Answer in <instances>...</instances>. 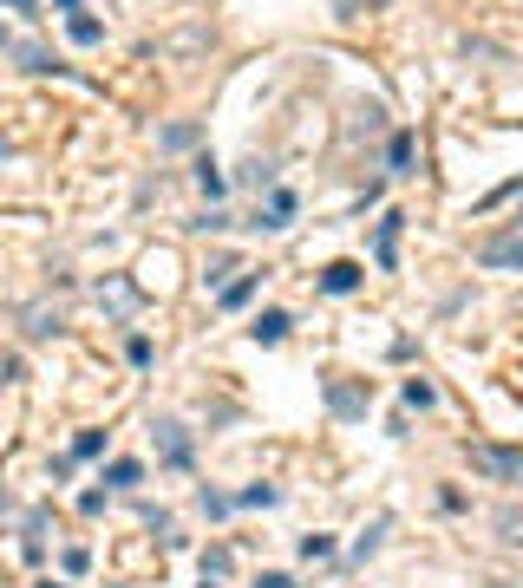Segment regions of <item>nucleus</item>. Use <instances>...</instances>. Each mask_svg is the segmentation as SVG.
Here are the masks:
<instances>
[{
    "mask_svg": "<svg viewBox=\"0 0 523 588\" xmlns=\"http://www.w3.org/2000/svg\"><path fill=\"white\" fill-rule=\"evenodd\" d=\"M229 563H236L229 549H203V575H229Z\"/></svg>",
    "mask_w": 523,
    "mask_h": 588,
    "instance_id": "obj_23",
    "label": "nucleus"
},
{
    "mask_svg": "<svg viewBox=\"0 0 523 588\" xmlns=\"http://www.w3.org/2000/svg\"><path fill=\"white\" fill-rule=\"evenodd\" d=\"M137 478H145V464H137V458H112V464H105V484H118V490H131Z\"/></svg>",
    "mask_w": 523,
    "mask_h": 588,
    "instance_id": "obj_10",
    "label": "nucleus"
},
{
    "mask_svg": "<svg viewBox=\"0 0 523 588\" xmlns=\"http://www.w3.org/2000/svg\"><path fill=\"white\" fill-rule=\"evenodd\" d=\"M288 216H294V190H268V210L256 216V229H288Z\"/></svg>",
    "mask_w": 523,
    "mask_h": 588,
    "instance_id": "obj_8",
    "label": "nucleus"
},
{
    "mask_svg": "<svg viewBox=\"0 0 523 588\" xmlns=\"http://www.w3.org/2000/svg\"><path fill=\"white\" fill-rule=\"evenodd\" d=\"M7 7H14V14H33V7H40V0H7Z\"/></svg>",
    "mask_w": 523,
    "mask_h": 588,
    "instance_id": "obj_27",
    "label": "nucleus"
},
{
    "mask_svg": "<svg viewBox=\"0 0 523 588\" xmlns=\"http://www.w3.org/2000/svg\"><path fill=\"white\" fill-rule=\"evenodd\" d=\"M256 588H294V575H282V569H268V575H262Z\"/></svg>",
    "mask_w": 523,
    "mask_h": 588,
    "instance_id": "obj_26",
    "label": "nucleus"
},
{
    "mask_svg": "<svg viewBox=\"0 0 523 588\" xmlns=\"http://www.w3.org/2000/svg\"><path fill=\"white\" fill-rule=\"evenodd\" d=\"M360 282H367L360 262H327V268H321V288H327V294H353Z\"/></svg>",
    "mask_w": 523,
    "mask_h": 588,
    "instance_id": "obj_5",
    "label": "nucleus"
},
{
    "mask_svg": "<svg viewBox=\"0 0 523 588\" xmlns=\"http://www.w3.org/2000/svg\"><path fill=\"white\" fill-rule=\"evenodd\" d=\"M327 406H334V412H367V399H360V392H353V386H341V379H327Z\"/></svg>",
    "mask_w": 523,
    "mask_h": 588,
    "instance_id": "obj_9",
    "label": "nucleus"
},
{
    "mask_svg": "<svg viewBox=\"0 0 523 588\" xmlns=\"http://www.w3.org/2000/svg\"><path fill=\"white\" fill-rule=\"evenodd\" d=\"M387 523H393V517H379V523L367 529V537H360V543H353V563H367V555L379 549V537H387Z\"/></svg>",
    "mask_w": 523,
    "mask_h": 588,
    "instance_id": "obj_18",
    "label": "nucleus"
},
{
    "mask_svg": "<svg viewBox=\"0 0 523 588\" xmlns=\"http://www.w3.org/2000/svg\"><path fill=\"white\" fill-rule=\"evenodd\" d=\"M125 359H131V367H151V341H145V333H131V341H125Z\"/></svg>",
    "mask_w": 523,
    "mask_h": 588,
    "instance_id": "obj_21",
    "label": "nucleus"
},
{
    "mask_svg": "<svg viewBox=\"0 0 523 588\" xmlns=\"http://www.w3.org/2000/svg\"><path fill=\"white\" fill-rule=\"evenodd\" d=\"M256 294V275H236V282L223 288V307H242V301H249Z\"/></svg>",
    "mask_w": 523,
    "mask_h": 588,
    "instance_id": "obj_19",
    "label": "nucleus"
},
{
    "mask_svg": "<svg viewBox=\"0 0 523 588\" xmlns=\"http://www.w3.org/2000/svg\"><path fill=\"white\" fill-rule=\"evenodd\" d=\"M517 392H523V367H517Z\"/></svg>",
    "mask_w": 523,
    "mask_h": 588,
    "instance_id": "obj_30",
    "label": "nucleus"
},
{
    "mask_svg": "<svg viewBox=\"0 0 523 588\" xmlns=\"http://www.w3.org/2000/svg\"><path fill=\"white\" fill-rule=\"evenodd\" d=\"M14 60H20L26 72H52V52H46V46H33V40H26V46H14Z\"/></svg>",
    "mask_w": 523,
    "mask_h": 588,
    "instance_id": "obj_14",
    "label": "nucleus"
},
{
    "mask_svg": "<svg viewBox=\"0 0 523 588\" xmlns=\"http://www.w3.org/2000/svg\"><path fill=\"white\" fill-rule=\"evenodd\" d=\"M40 588H66V582H40Z\"/></svg>",
    "mask_w": 523,
    "mask_h": 588,
    "instance_id": "obj_29",
    "label": "nucleus"
},
{
    "mask_svg": "<svg viewBox=\"0 0 523 588\" xmlns=\"http://www.w3.org/2000/svg\"><path fill=\"white\" fill-rule=\"evenodd\" d=\"M399 229H406V216H399V210H387V216H379V242H373L379 268H393V262H399Z\"/></svg>",
    "mask_w": 523,
    "mask_h": 588,
    "instance_id": "obj_4",
    "label": "nucleus"
},
{
    "mask_svg": "<svg viewBox=\"0 0 523 588\" xmlns=\"http://www.w3.org/2000/svg\"><path fill=\"white\" fill-rule=\"evenodd\" d=\"M498 537H504L510 549H523V510H517V503H504V510H498Z\"/></svg>",
    "mask_w": 523,
    "mask_h": 588,
    "instance_id": "obj_12",
    "label": "nucleus"
},
{
    "mask_svg": "<svg viewBox=\"0 0 523 588\" xmlns=\"http://www.w3.org/2000/svg\"><path fill=\"white\" fill-rule=\"evenodd\" d=\"M373 7H387V0H373Z\"/></svg>",
    "mask_w": 523,
    "mask_h": 588,
    "instance_id": "obj_32",
    "label": "nucleus"
},
{
    "mask_svg": "<svg viewBox=\"0 0 523 588\" xmlns=\"http://www.w3.org/2000/svg\"><path fill=\"white\" fill-rule=\"evenodd\" d=\"M478 262H490V268H523V236H490V242L478 248Z\"/></svg>",
    "mask_w": 523,
    "mask_h": 588,
    "instance_id": "obj_3",
    "label": "nucleus"
},
{
    "mask_svg": "<svg viewBox=\"0 0 523 588\" xmlns=\"http://www.w3.org/2000/svg\"><path fill=\"white\" fill-rule=\"evenodd\" d=\"M517 236H523V216H517Z\"/></svg>",
    "mask_w": 523,
    "mask_h": 588,
    "instance_id": "obj_31",
    "label": "nucleus"
},
{
    "mask_svg": "<svg viewBox=\"0 0 523 588\" xmlns=\"http://www.w3.org/2000/svg\"><path fill=\"white\" fill-rule=\"evenodd\" d=\"M236 503H242V510H268V503H282V490H275V484H249Z\"/></svg>",
    "mask_w": 523,
    "mask_h": 588,
    "instance_id": "obj_15",
    "label": "nucleus"
},
{
    "mask_svg": "<svg viewBox=\"0 0 523 588\" xmlns=\"http://www.w3.org/2000/svg\"><path fill=\"white\" fill-rule=\"evenodd\" d=\"M412 163H419V137H412V131H393V145H387V171H393V177H412Z\"/></svg>",
    "mask_w": 523,
    "mask_h": 588,
    "instance_id": "obj_7",
    "label": "nucleus"
},
{
    "mask_svg": "<svg viewBox=\"0 0 523 588\" xmlns=\"http://www.w3.org/2000/svg\"><path fill=\"white\" fill-rule=\"evenodd\" d=\"M66 33H72V46H98V40H105V26H98L92 14H72V26H66Z\"/></svg>",
    "mask_w": 523,
    "mask_h": 588,
    "instance_id": "obj_13",
    "label": "nucleus"
},
{
    "mask_svg": "<svg viewBox=\"0 0 523 588\" xmlns=\"http://www.w3.org/2000/svg\"><path fill=\"white\" fill-rule=\"evenodd\" d=\"M52 7H66V14H79V0H52Z\"/></svg>",
    "mask_w": 523,
    "mask_h": 588,
    "instance_id": "obj_28",
    "label": "nucleus"
},
{
    "mask_svg": "<svg viewBox=\"0 0 523 588\" xmlns=\"http://www.w3.org/2000/svg\"><path fill=\"white\" fill-rule=\"evenodd\" d=\"M288 327H294V321L282 314V307H262L249 333H256V347H282V341H288Z\"/></svg>",
    "mask_w": 523,
    "mask_h": 588,
    "instance_id": "obj_6",
    "label": "nucleus"
},
{
    "mask_svg": "<svg viewBox=\"0 0 523 588\" xmlns=\"http://www.w3.org/2000/svg\"><path fill=\"white\" fill-rule=\"evenodd\" d=\"M432 399H438V392H432V379H406V406H419V412H425Z\"/></svg>",
    "mask_w": 523,
    "mask_h": 588,
    "instance_id": "obj_20",
    "label": "nucleus"
},
{
    "mask_svg": "<svg viewBox=\"0 0 523 588\" xmlns=\"http://www.w3.org/2000/svg\"><path fill=\"white\" fill-rule=\"evenodd\" d=\"M46 333H60V314H46V307H33V314H26V341H46Z\"/></svg>",
    "mask_w": 523,
    "mask_h": 588,
    "instance_id": "obj_16",
    "label": "nucleus"
},
{
    "mask_svg": "<svg viewBox=\"0 0 523 588\" xmlns=\"http://www.w3.org/2000/svg\"><path fill=\"white\" fill-rule=\"evenodd\" d=\"M203 588H210V582H203Z\"/></svg>",
    "mask_w": 523,
    "mask_h": 588,
    "instance_id": "obj_33",
    "label": "nucleus"
},
{
    "mask_svg": "<svg viewBox=\"0 0 523 588\" xmlns=\"http://www.w3.org/2000/svg\"><path fill=\"white\" fill-rule=\"evenodd\" d=\"M105 452V432H79V444H72V458H98Z\"/></svg>",
    "mask_w": 523,
    "mask_h": 588,
    "instance_id": "obj_22",
    "label": "nucleus"
},
{
    "mask_svg": "<svg viewBox=\"0 0 523 588\" xmlns=\"http://www.w3.org/2000/svg\"><path fill=\"white\" fill-rule=\"evenodd\" d=\"M197 190L210 196V203H223V190H229V177H223V171H216V163L203 157V163H197Z\"/></svg>",
    "mask_w": 523,
    "mask_h": 588,
    "instance_id": "obj_11",
    "label": "nucleus"
},
{
    "mask_svg": "<svg viewBox=\"0 0 523 588\" xmlns=\"http://www.w3.org/2000/svg\"><path fill=\"white\" fill-rule=\"evenodd\" d=\"M472 471H484L498 484H523V452H510V444H472Z\"/></svg>",
    "mask_w": 523,
    "mask_h": 588,
    "instance_id": "obj_1",
    "label": "nucleus"
},
{
    "mask_svg": "<svg viewBox=\"0 0 523 588\" xmlns=\"http://www.w3.org/2000/svg\"><path fill=\"white\" fill-rule=\"evenodd\" d=\"M163 145H171V151H183V145H197V125H171V131H163Z\"/></svg>",
    "mask_w": 523,
    "mask_h": 588,
    "instance_id": "obj_24",
    "label": "nucleus"
},
{
    "mask_svg": "<svg viewBox=\"0 0 523 588\" xmlns=\"http://www.w3.org/2000/svg\"><path fill=\"white\" fill-rule=\"evenodd\" d=\"M151 432H157V458L183 471V464H190V432L177 425V418H157V425H151Z\"/></svg>",
    "mask_w": 523,
    "mask_h": 588,
    "instance_id": "obj_2",
    "label": "nucleus"
},
{
    "mask_svg": "<svg viewBox=\"0 0 523 588\" xmlns=\"http://www.w3.org/2000/svg\"><path fill=\"white\" fill-rule=\"evenodd\" d=\"M203 510H210V517H229V510H236V503H229L223 490H203Z\"/></svg>",
    "mask_w": 523,
    "mask_h": 588,
    "instance_id": "obj_25",
    "label": "nucleus"
},
{
    "mask_svg": "<svg viewBox=\"0 0 523 588\" xmlns=\"http://www.w3.org/2000/svg\"><path fill=\"white\" fill-rule=\"evenodd\" d=\"M327 555H334V537H321V529L301 537V563H327Z\"/></svg>",
    "mask_w": 523,
    "mask_h": 588,
    "instance_id": "obj_17",
    "label": "nucleus"
}]
</instances>
